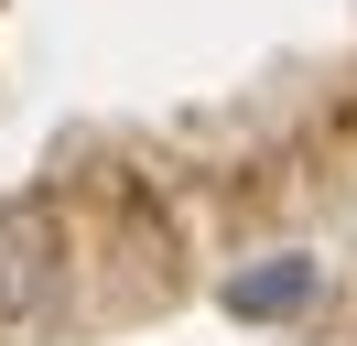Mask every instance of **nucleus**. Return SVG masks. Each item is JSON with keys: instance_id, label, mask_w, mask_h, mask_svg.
I'll use <instances>...</instances> for the list:
<instances>
[{"instance_id": "nucleus-1", "label": "nucleus", "mask_w": 357, "mask_h": 346, "mask_svg": "<svg viewBox=\"0 0 357 346\" xmlns=\"http://www.w3.org/2000/svg\"><path fill=\"white\" fill-rule=\"evenodd\" d=\"M44 303H54V238H44V216L0 206V324L44 314Z\"/></svg>"}, {"instance_id": "nucleus-2", "label": "nucleus", "mask_w": 357, "mask_h": 346, "mask_svg": "<svg viewBox=\"0 0 357 346\" xmlns=\"http://www.w3.org/2000/svg\"><path fill=\"white\" fill-rule=\"evenodd\" d=\"M303 303H314V260L303 249H282V260H260V271L227 281V314L238 324H282V314H303Z\"/></svg>"}]
</instances>
